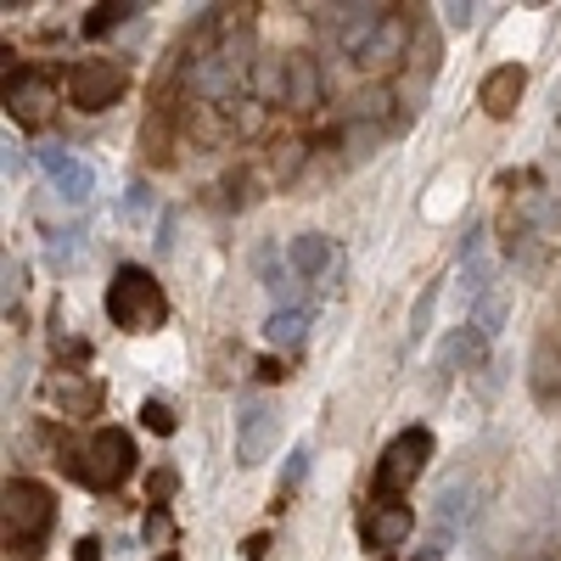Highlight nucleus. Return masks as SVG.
Wrapping results in <instances>:
<instances>
[{
  "label": "nucleus",
  "mask_w": 561,
  "mask_h": 561,
  "mask_svg": "<svg viewBox=\"0 0 561 561\" xmlns=\"http://www.w3.org/2000/svg\"><path fill=\"white\" fill-rule=\"evenodd\" d=\"M107 320L129 337H147L169 320V298L158 287V275L147 264H118L107 280Z\"/></svg>",
  "instance_id": "nucleus-1"
},
{
  "label": "nucleus",
  "mask_w": 561,
  "mask_h": 561,
  "mask_svg": "<svg viewBox=\"0 0 561 561\" xmlns=\"http://www.w3.org/2000/svg\"><path fill=\"white\" fill-rule=\"evenodd\" d=\"M51 523H57V494L39 478H12L7 483V550H18V561H34Z\"/></svg>",
  "instance_id": "nucleus-2"
},
{
  "label": "nucleus",
  "mask_w": 561,
  "mask_h": 561,
  "mask_svg": "<svg viewBox=\"0 0 561 561\" xmlns=\"http://www.w3.org/2000/svg\"><path fill=\"white\" fill-rule=\"evenodd\" d=\"M135 460H140V455H135V438H129L124 427H102V433H90V444H84L68 466H73L79 483L113 494V489H124V483L135 478Z\"/></svg>",
  "instance_id": "nucleus-3"
},
{
  "label": "nucleus",
  "mask_w": 561,
  "mask_h": 561,
  "mask_svg": "<svg viewBox=\"0 0 561 561\" xmlns=\"http://www.w3.org/2000/svg\"><path fill=\"white\" fill-rule=\"evenodd\" d=\"M427 460H433V433H427V427H404V433L382 449V460H377V478H370L377 500L410 489L421 472H427Z\"/></svg>",
  "instance_id": "nucleus-4"
},
{
  "label": "nucleus",
  "mask_w": 561,
  "mask_h": 561,
  "mask_svg": "<svg viewBox=\"0 0 561 561\" xmlns=\"http://www.w3.org/2000/svg\"><path fill=\"white\" fill-rule=\"evenodd\" d=\"M124 90H129V73H124L113 57H84V62H73V73H68V102L84 107V113L118 107Z\"/></svg>",
  "instance_id": "nucleus-5"
},
{
  "label": "nucleus",
  "mask_w": 561,
  "mask_h": 561,
  "mask_svg": "<svg viewBox=\"0 0 561 561\" xmlns=\"http://www.w3.org/2000/svg\"><path fill=\"white\" fill-rule=\"evenodd\" d=\"M7 113H12V124H23V129L51 124V113H57V79L39 73V68L12 73V79H7Z\"/></svg>",
  "instance_id": "nucleus-6"
},
{
  "label": "nucleus",
  "mask_w": 561,
  "mask_h": 561,
  "mask_svg": "<svg viewBox=\"0 0 561 561\" xmlns=\"http://www.w3.org/2000/svg\"><path fill=\"white\" fill-rule=\"evenodd\" d=\"M275 438H280V404H275V399L242 404V415H237V460H242V466H259Z\"/></svg>",
  "instance_id": "nucleus-7"
},
{
  "label": "nucleus",
  "mask_w": 561,
  "mask_h": 561,
  "mask_svg": "<svg viewBox=\"0 0 561 561\" xmlns=\"http://www.w3.org/2000/svg\"><path fill=\"white\" fill-rule=\"evenodd\" d=\"M45 388H51L57 410H62V415H73V421H84V415H102V404H107V388H102L96 377H84V370H68V365H57Z\"/></svg>",
  "instance_id": "nucleus-8"
},
{
  "label": "nucleus",
  "mask_w": 561,
  "mask_h": 561,
  "mask_svg": "<svg viewBox=\"0 0 561 561\" xmlns=\"http://www.w3.org/2000/svg\"><path fill=\"white\" fill-rule=\"evenodd\" d=\"M359 534H365V550H399L415 534V511L399 505V500H377V505L365 511Z\"/></svg>",
  "instance_id": "nucleus-9"
},
{
  "label": "nucleus",
  "mask_w": 561,
  "mask_h": 561,
  "mask_svg": "<svg viewBox=\"0 0 561 561\" xmlns=\"http://www.w3.org/2000/svg\"><path fill=\"white\" fill-rule=\"evenodd\" d=\"M39 163H45V174H51V185H57L62 203H73V208L90 203V192H96V174H90V163H79V158L62 152V147H45Z\"/></svg>",
  "instance_id": "nucleus-10"
},
{
  "label": "nucleus",
  "mask_w": 561,
  "mask_h": 561,
  "mask_svg": "<svg viewBox=\"0 0 561 561\" xmlns=\"http://www.w3.org/2000/svg\"><path fill=\"white\" fill-rule=\"evenodd\" d=\"M523 90H528V68L505 62V68L483 73V84H478V102H483V113H489V118H505V113H517Z\"/></svg>",
  "instance_id": "nucleus-11"
},
{
  "label": "nucleus",
  "mask_w": 561,
  "mask_h": 561,
  "mask_svg": "<svg viewBox=\"0 0 561 561\" xmlns=\"http://www.w3.org/2000/svg\"><path fill=\"white\" fill-rule=\"evenodd\" d=\"M399 57H410V23L388 12V23L377 28V39H370L365 51L354 57V62H359V68H377V73H382V68H399Z\"/></svg>",
  "instance_id": "nucleus-12"
},
{
  "label": "nucleus",
  "mask_w": 561,
  "mask_h": 561,
  "mask_svg": "<svg viewBox=\"0 0 561 561\" xmlns=\"http://www.w3.org/2000/svg\"><path fill=\"white\" fill-rule=\"evenodd\" d=\"M287 107H298V113H314L320 107V68H314V57H287Z\"/></svg>",
  "instance_id": "nucleus-13"
},
{
  "label": "nucleus",
  "mask_w": 561,
  "mask_h": 561,
  "mask_svg": "<svg viewBox=\"0 0 561 561\" xmlns=\"http://www.w3.org/2000/svg\"><path fill=\"white\" fill-rule=\"evenodd\" d=\"M388 12L393 7H343V45H348L354 57L365 51L370 39H377V28L388 23Z\"/></svg>",
  "instance_id": "nucleus-14"
},
{
  "label": "nucleus",
  "mask_w": 561,
  "mask_h": 561,
  "mask_svg": "<svg viewBox=\"0 0 561 561\" xmlns=\"http://www.w3.org/2000/svg\"><path fill=\"white\" fill-rule=\"evenodd\" d=\"M287 259H293V270H298V275H325V264H332L337 253H332V242H325L320 230H304V237H293Z\"/></svg>",
  "instance_id": "nucleus-15"
},
{
  "label": "nucleus",
  "mask_w": 561,
  "mask_h": 561,
  "mask_svg": "<svg viewBox=\"0 0 561 561\" xmlns=\"http://www.w3.org/2000/svg\"><path fill=\"white\" fill-rule=\"evenodd\" d=\"M253 102H287V62L280 57H259L253 62Z\"/></svg>",
  "instance_id": "nucleus-16"
},
{
  "label": "nucleus",
  "mask_w": 561,
  "mask_h": 561,
  "mask_svg": "<svg viewBox=\"0 0 561 561\" xmlns=\"http://www.w3.org/2000/svg\"><path fill=\"white\" fill-rule=\"evenodd\" d=\"M135 12H140V7H129V0H102V7H90V12H84L79 28H84V39H107V34H113L118 23H129Z\"/></svg>",
  "instance_id": "nucleus-17"
},
{
  "label": "nucleus",
  "mask_w": 561,
  "mask_h": 561,
  "mask_svg": "<svg viewBox=\"0 0 561 561\" xmlns=\"http://www.w3.org/2000/svg\"><path fill=\"white\" fill-rule=\"evenodd\" d=\"M304 332H309V314H304V309H275V314L264 320V337H270L275 348H298Z\"/></svg>",
  "instance_id": "nucleus-18"
},
{
  "label": "nucleus",
  "mask_w": 561,
  "mask_h": 561,
  "mask_svg": "<svg viewBox=\"0 0 561 561\" xmlns=\"http://www.w3.org/2000/svg\"><path fill=\"white\" fill-rule=\"evenodd\" d=\"M505 314H511V298H505V287H494V293H483V298L472 304V325H478L483 337H500Z\"/></svg>",
  "instance_id": "nucleus-19"
},
{
  "label": "nucleus",
  "mask_w": 561,
  "mask_h": 561,
  "mask_svg": "<svg viewBox=\"0 0 561 561\" xmlns=\"http://www.w3.org/2000/svg\"><path fill=\"white\" fill-rule=\"evenodd\" d=\"M483 343H489V337L478 332L472 320H466L460 332L449 337V348H444V365H455V359H460V365H478V359H483Z\"/></svg>",
  "instance_id": "nucleus-20"
},
{
  "label": "nucleus",
  "mask_w": 561,
  "mask_h": 561,
  "mask_svg": "<svg viewBox=\"0 0 561 561\" xmlns=\"http://www.w3.org/2000/svg\"><path fill=\"white\" fill-rule=\"evenodd\" d=\"M377 140H382V129H377V124H365V118H354V124L343 129V147H348V163H359L365 152H377Z\"/></svg>",
  "instance_id": "nucleus-21"
},
{
  "label": "nucleus",
  "mask_w": 561,
  "mask_h": 561,
  "mask_svg": "<svg viewBox=\"0 0 561 561\" xmlns=\"http://www.w3.org/2000/svg\"><path fill=\"white\" fill-rule=\"evenodd\" d=\"M534 388L539 393H561V354L556 348H534Z\"/></svg>",
  "instance_id": "nucleus-22"
},
{
  "label": "nucleus",
  "mask_w": 561,
  "mask_h": 561,
  "mask_svg": "<svg viewBox=\"0 0 561 561\" xmlns=\"http://www.w3.org/2000/svg\"><path fill=\"white\" fill-rule=\"evenodd\" d=\"M152 208H158V197H152V185H147V180H135L129 192H124V219H129V225H140V219H147Z\"/></svg>",
  "instance_id": "nucleus-23"
},
{
  "label": "nucleus",
  "mask_w": 561,
  "mask_h": 561,
  "mask_svg": "<svg viewBox=\"0 0 561 561\" xmlns=\"http://www.w3.org/2000/svg\"><path fill=\"white\" fill-rule=\"evenodd\" d=\"M140 534L158 545V556H169V545H174V517H169L163 505H152V511H147V528H140Z\"/></svg>",
  "instance_id": "nucleus-24"
},
{
  "label": "nucleus",
  "mask_w": 561,
  "mask_h": 561,
  "mask_svg": "<svg viewBox=\"0 0 561 561\" xmlns=\"http://www.w3.org/2000/svg\"><path fill=\"white\" fill-rule=\"evenodd\" d=\"M140 421H147L158 438H174V410H169L163 399H147V404H140Z\"/></svg>",
  "instance_id": "nucleus-25"
},
{
  "label": "nucleus",
  "mask_w": 561,
  "mask_h": 561,
  "mask_svg": "<svg viewBox=\"0 0 561 561\" xmlns=\"http://www.w3.org/2000/svg\"><path fill=\"white\" fill-rule=\"evenodd\" d=\"M478 12H483V7H466V0H449V7H444V23H449L455 34H466V28L478 23Z\"/></svg>",
  "instance_id": "nucleus-26"
},
{
  "label": "nucleus",
  "mask_w": 561,
  "mask_h": 561,
  "mask_svg": "<svg viewBox=\"0 0 561 561\" xmlns=\"http://www.w3.org/2000/svg\"><path fill=\"white\" fill-rule=\"evenodd\" d=\"M304 472H309V449H293L287 455V478H280V494H293L304 483Z\"/></svg>",
  "instance_id": "nucleus-27"
},
{
  "label": "nucleus",
  "mask_w": 561,
  "mask_h": 561,
  "mask_svg": "<svg viewBox=\"0 0 561 561\" xmlns=\"http://www.w3.org/2000/svg\"><path fill=\"white\" fill-rule=\"evenodd\" d=\"M433 304H438V287H427V293H421V304H415V320H410V332H415V337L427 332V320H433Z\"/></svg>",
  "instance_id": "nucleus-28"
},
{
  "label": "nucleus",
  "mask_w": 561,
  "mask_h": 561,
  "mask_svg": "<svg viewBox=\"0 0 561 561\" xmlns=\"http://www.w3.org/2000/svg\"><path fill=\"white\" fill-rule=\"evenodd\" d=\"M237 124H242V129L253 135V129L264 124V102H253V96H248V102H242V118H237Z\"/></svg>",
  "instance_id": "nucleus-29"
},
{
  "label": "nucleus",
  "mask_w": 561,
  "mask_h": 561,
  "mask_svg": "<svg viewBox=\"0 0 561 561\" xmlns=\"http://www.w3.org/2000/svg\"><path fill=\"white\" fill-rule=\"evenodd\" d=\"M174 483H180L174 472H158V478H152V505H163V500L174 494Z\"/></svg>",
  "instance_id": "nucleus-30"
},
{
  "label": "nucleus",
  "mask_w": 561,
  "mask_h": 561,
  "mask_svg": "<svg viewBox=\"0 0 561 561\" xmlns=\"http://www.w3.org/2000/svg\"><path fill=\"white\" fill-rule=\"evenodd\" d=\"M259 377L264 382H280V377H287V365H280V359H259Z\"/></svg>",
  "instance_id": "nucleus-31"
},
{
  "label": "nucleus",
  "mask_w": 561,
  "mask_h": 561,
  "mask_svg": "<svg viewBox=\"0 0 561 561\" xmlns=\"http://www.w3.org/2000/svg\"><path fill=\"white\" fill-rule=\"evenodd\" d=\"M79 561H102V539H79Z\"/></svg>",
  "instance_id": "nucleus-32"
},
{
  "label": "nucleus",
  "mask_w": 561,
  "mask_h": 561,
  "mask_svg": "<svg viewBox=\"0 0 561 561\" xmlns=\"http://www.w3.org/2000/svg\"><path fill=\"white\" fill-rule=\"evenodd\" d=\"M152 561H180V556H174V550H169V556H152Z\"/></svg>",
  "instance_id": "nucleus-33"
}]
</instances>
